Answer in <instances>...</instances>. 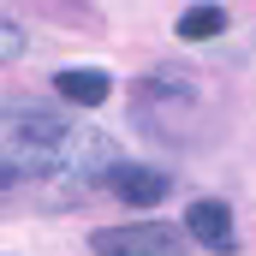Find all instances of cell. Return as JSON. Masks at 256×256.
Instances as JSON below:
<instances>
[{"instance_id":"cell-4","label":"cell","mask_w":256,"mask_h":256,"mask_svg":"<svg viewBox=\"0 0 256 256\" xmlns=\"http://www.w3.org/2000/svg\"><path fill=\"white\" fill-rule=\"evenodd\" d=\"M54 90H60L66 102H78V108H102L114 96V78L102 66H66L60 78H54Z\"/></svg>"},{"instance_id":"cell-3","label":"cell","mask_w":256,"mask_h":256,"mask_svg":"<svg viewBox=\"0 0 256 256\" xmlns=\"http://www.w3.org/2000/svg\"><path fill=\"white\" fill-rule=\"evenodd\" d=\"M108 191L120 202H131V208H155L161 196L173 191V179L161 167H108Z\"/></svg>"},{"instance_id":"cell-7","label":"cell","mask_w":256,"mask_h":256,"mask_svg":"<svg viewBox=\"0 0 256 256\" xmlns=\"http://www.w3.org/2000/svg\"><path fill=\"white\" fill-rule=\"evenodd\" d=\"M0 185H12V173H6V167H0Z\"/></svg>"},{"instance_id":"cell-1","label":"cell","mask_w":256,"mask_h":256,"mask_svg":"<svg viewBox=\"0 0 256 256\" xmlns=\"http://www.w3.org/2000/svg\"><path fill=\"white\" fill-rule=\"evenodd\" d=\"M96 256H185V226H167V220H131V226H102Z\"/></svg>"},{"instance_id":"cell-5","label":"cell","mask_w":256,"mask_h":256,"mask_svg":"<svg viewBox=\"0 0 256 256\" xmlns=\"http://www.w3.org/2000/svg\"><path fill=\"white\" fill-rule=\"evenodd\" d=\"M226 30V12L220 6H185L179 12V36L185 42H208V36H220Z\"/></svg>"},{"instance_id":"cell-2","label":"cell","mask_w":256,"mask_h":256,"mask_svg":"<svg viewBox=\"0 0 256 256\" xmlns=\"http://www.w3.org/2000/svg\"><path fill=\"white\" fill-rule=\"evenodd\" d=\"M185 238H196L202 250H214V256H232V250H238L232 208H226L220 196H202V202H191V214H185Z\"/></svg>"},{"instance_id":"cell-6","label":"cell","mask_w":256,"mask_h":256,"mask_svg":"<svg viewBox=\"0 0 256 256\" xmlns=\"http://www.w3.org/2000/svg\"><path fill=\"white\" fill-rule=\"evenodd\" d=\"M18 48H24V36H18V30L0 18V60H18Z\"/></svg>"}]
</instances>
